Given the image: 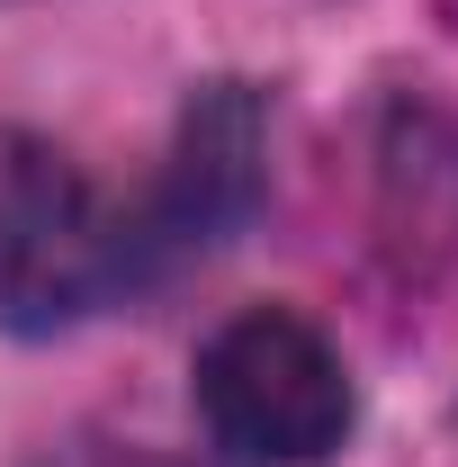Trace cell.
Returning a JSON list of instances; mask_svg holds the SVG:
<instances>
[{
  "instance_id": "1",
  "label": "cell",
  "mask_w": 458,
  "mask_h": 467,
  "mask_svg": "<svg viewBox=\"0 0 458 467\" xmlns=\"http://www.w3.org/2000/svg\"><path fill=\"white\" fill-rule=\"evenodd\" d=\"M198 413L216 450L252 467H324L350 431L342 350L287 306H252L198 350Z\"/></svg>"
},
{
  "instance_id": "2",
  "label": "cell",
  "mask_w": 458,
  "mask_h": 467,
  "mask_svg": "<svg viewBox=\"0 0 458 467\" xmlns=\"http://www.w3.org/2000/svg\"><path fill=\"white\" fill-rule=\"evenodd\" d=\"M126 225L90 198V180L46 144L0 153V324L9 333H55L90 315L99 296L135 270Z\"/></svg>"
},
{
  "instance_id": "3",
  "label": "cell",
  "mask_w": 458,
  "mask_h": 467,
  "mask_svg": "<svg viewBox=\"0 0 458 467\" xmlns=\"http://www.w3.org/2000/svg\"><path fill=\"white\" fill-rule=\"evenodd\" d=\"M261 153H270V117L252 99V81H207L180 109L172 180H162V234L172 243H225L261 207Z\"/></svg>"
},
{
  "instance_id": "4",
  "label": "cell",
  "mask_w": 458,
  "mask_h": 467,
  "mask_svg": "<svg viewBox=\"0 0 458 467\" xmlns=\"http://www.w3.org/2000/svg\"><path fill=\"white\" fill-rule=\"evenodd\" d=\"M153 467H189V459H153Z\"/></svg>"
}]
</instances>
